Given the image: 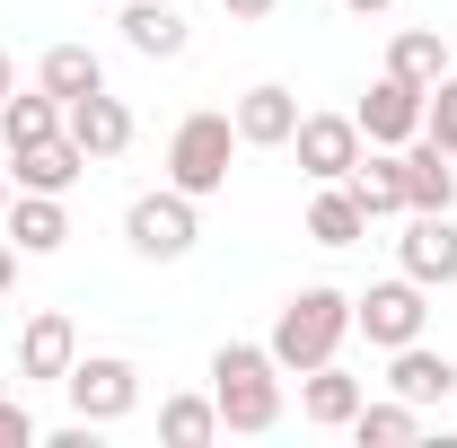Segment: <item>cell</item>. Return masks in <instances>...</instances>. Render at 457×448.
<instances>
[{
  "instance_id": "1",
  "label": "cell",
  "mask_w": 457,
  "mask_h": 448,
  "mask_svg": "<svg viewBox=\"0 0 457 448\" xmlns=\"http://www.w3.org/2000/svg\"><path fill=\"white\" fill-rule=\"evenodd\" d=\"M343 343H352V290L308 281V290H290V299H282L264 352L282 361V378H299V369H317V361H343Z\"/></svg>"
},
{
  "instance_id": "2",
  "label": "cell",
  "mask_w": 457,
  "mask_h": 448,
  "mask_svg": "<svg viewBox=\"0 0 457 448\" xmlns=\"http://www.w3.org/2000/svg\"><path fill=\"white\" fill-rule=\"evenodd\" d=\"M212 404H220V431L237 440H264L273 422H282V361L264 352V343H220L212 352Z\"/></svg>"
},
{
  "instance_id": "3",
  "label": "cell",
  "mask_w": 457,
  "mask_h": 448,
  "mask_svg": "<svg viewBox=\"0 0 457 448\" xmlns=\"http://www.w3.org/2000/svg\"><path fill=\"white\" fill-rule=\"evenodd\" d=\"M237 150H246L237 123H228L220 106H194L168 132V185H176V194H194V203H212V194H228V159H237Z\"/></svg>"
},
{
  "instance_id": "4",
  "label": "cell",
  "mask_w": 457,
  "mask_h": 448,
  "mask_svg": "<svg viewBox=\"0 0 457 448\" xmlns=\"http://www.w3.org/2000/svg\"><path fill=\"white\" fill-rule=\"evenodd\" d=\"M194 237H203V203H194V194H176V185L132 194V212H123V246H132L141 264H185Z\"/></svg>"
},
{
  "instance_id": "5",
  "label": "cell",
  "mask_w": 457,
  "mask_h": 448,
  "mask_svg": "<svg viewBox=\"0 0 457 448\" xmlns=\"http://www.w3.org/2000/svg\"><path fill=\"white\" fill-rule=\"evenodd\" d=\"M431 326V290L413 273H387L370 290H352V335H370V352H396V343H422Z\"/></svg>"
},
{
  "instance_id": "6",
  "label": "cell",
  "mask_w": 457,
  "mask_h": 448,
  "mask_svg": "<svg viewBox=\"0 0 457 448\" xmlns=\"http://www.w3.org/2000/svg\"><path fill=\"white\" fill-rule=\"evenodd\" d=\"M62 395H71V413H79V422H97V431H106V422H123V413L141 404V369H132L123 352H79V361H71V378H62Z\"/></svg>"
},
{
  "instance_id": "7",
  "label": "cell",
  "mask_w": 457,
  "mask_h": 448,
  "mask_svg": "<svg viewBox=\"0 0 457 448\" xmlns=\"http://www.w3.org/2000/svg\"><path fill=\"white\" fill-rule=\"evenodd\" d=\"M422 97H431V88H413V79H396V71H378L370 97L352 106L361 141H370V150H404V141H422Z\"/></svg>"
},
{
  "instance_id": "8",
  "label": "cell",
  "mask_w": 457,
  "mask_h": 448,
  "mask_svg": "<svg viewBox=\"0 0 457 448\" xmlns=\"http://www.w3.org/2000/svg\"><path fill=\"white\" fill-rule=\"evenodd\" d=\"M290 150H299V168H308V185H343V176L361 168V123L352 114H299V132H290Z\"/></svg>"
},
{
  "instance_id": "9",
  "label": "cell",
  "mask_w": 457,
  "mask_h": 448,
  "mask_svg": "<svg viewBox=\"0 0 457 448\" xmlns=\"http://www.w3.org/2000/svg\"><path fill=\"white\" fill-rule=\"evenodd\" d=\"M71 361H79V326H71L62 308H36V317L18 326V387H62Z\"/></svg>"
},
{
  "instance_id": "10",
  "label": "cell",
  "mask_w": 457,
  "mask_h": 448,
  "mask_svg": "<svg viewBox=\"0 0 457 448\" xmlns=\"http://www.w3.org/2000/svg\"><path fill=\"white\" fill-rule=\"evenodd\" d=\"M396 273H413L422 290L457 281V212H404V237H396Z\"/></svg>"
},
{
  "instance_id": "11",
  "label": "cell",
  "mask_w": 457,
  "mask_h": 448,
  "mask_svg": "<svg viewBox=\"0 0 457 448\" xmlns=\"http://www.w3.org/2000/svg\"><path fill=\"white\" fill-rule=\"evenodd\" d=\"M88 168H97V159H88L71 132H45V141L9 150V185H18V194H71V185H79Z\"/></svg>"
},
{
  "instance_id": "12",
  "label": "cell",
  "mask_w": 457,
  "mask_h": 448,
  "mask_svg": "<svg viewBox=\"0 0 457 448\" xmlns=\"http://www.w3.org/2000/svg\"><path fill=\"white\" fill-rule=\"evenodd\" d=\"M62 132H71L88 159H123V150H132V106H123L114 88H88V97L62 106Z\"/></svg>"
},
{
  "instance_id": "13",
  "label": "cell",
  "mask_w": 457,
  "mask_h": 448,
  "mask_svg": "<svg viewBox=\"0 0 457 448\" xmlns=\"http://www.w3.org/2000/svg\"><path fill=\"white\" fill-rule=\"evenodd\" d=\"M228 123H237L246 150H290V132H299V97H290L282 79H255V88L228 106Z\"/></svg>"
},
{
  "instance_id": "14",
  "label": "cell",
  "mask_w": 457,
  "mask_h": 448,
  "mask_svg": "<svg viewBox=\"0 0 457 448\" xmlns=\"http://www.w3.org/2000/svg\"><path fill=\"white\" fill-rule=\"evenodd\" d=\"M370 404V378H352L343 361H317V369H299V413L317 422V431H352V413Z\"/></svg>"
},
{
  "instance_id": "15",
  "label": "cell",
  "mask_w": 457,
  "mask_h": 448,
  "mask_svg": "<svg viewBox=\"0 0 457 448\" xmlns=\"http://www.w3.org/2000/svg\"><path fill=\"white\" fill-rule=\"evenodd\" d=\"M114 27H123V45H132L141 62H185V45H194L185 9H168V0H123Z\"/></svg>"
},
{
  "instance_id": "16",
  "label": "cell",
  "mask_w": 457,
  "mask_h": 448,
  "mask_svg": "<svg viewBox=\"0 0 457 448\" xmlns=\"http://www.w3.org/2000/svg\"><path fill=\"white\" fill-rule=\"evenodd\" d=\"M387 387H396L404 404H449L457 395V361L431 352V343H396V352H387Z\"/></svg>"
},
{
  "instance_id": "17",
  "label": "cell",
  "mask_w": 457,
  "mask_h": 448,
  "mask_svg": "<svg viewBox=\"0 0 457 448\" xmlns=\"http://www.w3.org/2000/svg\"><path fill=\"white\" fill-rule=\"evenodd\" d=\"M404 212H457V159L440 141H404Z\"/></svg>"
},
{
  "instance_id": "18",
  "label": "cell",
  "mask_w": 457,
  "mask_h": 448,
  "mask_svg": "<svg viewBox=\"0 0 457 448\" xmlns=\"http://www.w3.org/2000/svg\"><path fill=\"white\" fill-rule=\"evenodd\" d=\"M9 246L18 255H62L71 246V212H62V194H9Z\"/></svg>"
},
{
  "instance_id": "19",
  "label": "cell",
  "mask_w": 457,
  "mask_h": 448,
  "mask_svg": "<svg viewBox=\"0 0 457 448\" xmlns=\"http://www.w3.org/2000/svg\"><path fill=\"white\" fill-rule=\"evenodd\" d=\"M36 88L45 97H88V88H106V62L88 54V45H45V62H36Z\"/></svg>"
},
{
  "instance_id": "20",
  "label": "cell",
  "mask_w": 457,
  "mask_h": 448,
  "mask_svg": "<svg viewBox=\"0 0 457 448\" xmlns=\"http://www.w3.org/2000/svg\"><path fill=\"white\" fill-rule=\"evenodd\" d=\"M308 237H317V246H361V237H370L361 194H352V185H317V203H308Z\"/></svg>"
},
{
  "instance_id": "21",
  "label": "cell",
  "mask_w": 457,
  "mask_h": 448,
  "mask_svg": "<svg viewBox=\"0 0 457 448\" xmlns=\"http://www.w3.org/2000/svg\"><path fill=\"white\" fill-rule=\"evenodd\" d=\"M343 185L361 194V212H370V220L404 212V159H396V150H361V168L343 176Z\"/></svg>"
},
{
  "instance_id": "22",
  "label": "cell",
  "mask_w": 457,
  "mask_h": 448,
  "mask_svg": "<svg viewBox=\"0 0 457 448\" xmlns=\"http://www.w3.org/2000/svg\"><path fill=\"white\" fill-rule=\"evenodd\" d=\"M387 71H396V79H413V88H431L440 71H457V62H449V36H440V27H396Z\"/></svg>"
},
{
  "instance_id": "23",
  "label": "cell",
  "mask_w": 457,
  "mask_h": 448,
  "mask_svg": "<svg viewBox=\"0 0 457 448\" xmlns=\"http://www.w3.org/2000/svg\"><path fill=\"white\" fill-rule=\"evenodd\" d=\"M45 132H62V97H45V88H9L0 97V150H27V141H45Z\"/></svg>"
},
{
  "instance_id": "24",
  "label": "cell",
  "mask_w": 457,
  "mask_h": 448,
  "mask_svg": "<svg viewBox=\"0 0 457 448\" xmlns=\"http://www.w3.org/2000/svg\"><path fill=\"white\" fill-rule=\"evenodd\" d=\"M352 440H361V448H413V440H422V404H404V395L361 404V413H352Z\"/></svg>"
},
{
  "instance_id": "25",
  "label": "cell",
  "mask_w": 457,
  "mask_h": 448,
  "mask_svg": "<svg viewBox=\"0 0 457 448\" xmlns=\"http://www.w3.org/2000/svg\"><path fill=\"white\" fill-rule=\"evenodd\" d=\"M159 440L168 448H212L220 440V404L212 395H168L159 404Z\"/></svg>"
},
{
  "instance_id": "26",
  "label": "cell",
  "mask_w": 457,
  "mask_h": 448,
  "mask_svg": "<svg viewBox=\"0 0 457 448\" xmlns=\"http://www.w3.org/2000/svg\"><path fill=\"white\" fill-rule=\"evenodd\" d=\"M422 141H440V150L457 159V71H440L431 97H422Z\"/></svg>"
},
{
  "instance_id": "27",
  "label": "cell",
  "mask_w": 457,
  "mask_h": 448,
  "mask_svg": "<svg viewBox=\"0 0 457 448\" xmlns=\"http://www.w3.org/2000/svg\"><path fill=\"white\" fill-rule=\"evenodd\" d=\"M45 431H36V413L18 404V395H0V448H36Z\"/></svg>"
},
{
  "instance_id": "28",
  "label": "cell",
  "mask_w": 457,
  "mask_h": 448,
  "mask_svg": "<svg viewBox=\"0 0 457 448\" xmlns=\"http://www.w3.org/2000/svg\"><path fill=\"white\" fill-rule=\"evenodd\" d=\"M228 18H237V27H255V18H273V9H282V0H220Z\"/></svg>"
},
{
  "instance_id": "29",
  "label": "cell",
  "mask_w": 457,
  "mask_h": 448,
  "mask_svg": "<svg viewBox=\"0 0 457 448\" xmlns=\"http://www.w3.org/2000/svg\"><path fill=\"white\" fill-rule=\"evenodd\" d=\"M9 290H18V246L0 237V299H9Z\"/></svg>"
},
{
  "instance_id": "30",
  "label": "cell",
  "mask_w": 457,
  "mask_h": 448,
  "mask_svg": "<svg viewBox=\"0 0 457 448\" xmlns=\"http://www.w3.org/2000/svg\"><path fill=\"white\" fill-rule=\"evenodd\" d=\"M343 9H352V18H378V9H396V0H343Z\"/></svg>"
},
{
  "instance_id": "31",
  "label": "cell",
  "mask_w": 457,
  "mask_h": 448,
  "mask_svg": "<svg viewBox=\"0 0 457 448\" xmlns=\"http://www.w3.org/2000/svg\"><path fill=\"white\" fill-rule=\"evenodd\" d=\"M9 88H18V71H9V54H0V97H9Z\"/></svg>"
},
{
  "instance_id": "32",
  "label": "cell",
  "mask_w": 457,
  "mask_h": 448,
  "mask_svg": "<svg viewBox=\"0 0 457 448\" xmlns=\"http://www.w3.org/2000/svg\"><path fill=\"white\" fill-rule=\"evenodd\" d=\"M9 194H18V185H9V176H0V220H9Z\"/></svg>"
},
{
  "instance_id": "33",
  "label": "cell",
  "mask_w": 457,
  "mask_h": 448,
  "mask_svg": "<svg viewBox=\"0 0 457 448\" xmlns=\"http://www.w3.org/2000/svg\"><path fill=\"white\" fill-rule=\"evenodd\" d=\"M114 9H123V0H114Z\"/></svg>"
}]
</instances>
